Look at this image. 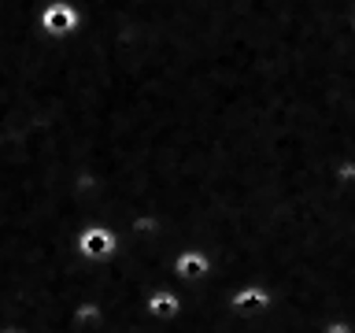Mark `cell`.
<instances>
[{
	"mask_svg": "<svg viewBox=\"0 0 355 333\" xmlns=\"http://www.w3.org/2000/svg\"><path fill=\"white\" fill-rule=\"evenodd\" d=\"M74 22H78V11L71 4H49L44 15H41V26L49 33H71Z\"/></svg>",
	"mask_w": 355,
	"mask_h": 333,
	"instance_id": "cell-2",
	"label": "cell"
},
{
	"mask_svg": "<svg viewBox=\"0 0 355 333\" xmlns=\"http://www.w3.org/2000/svg\"><path fill=\"white\" fill-rule=\"evenodd\" d=\"M174 271L182 278H189V282H196V278H204L211 271V259H207V255H200V252H185V255H178Z\"/></svg>",
	"mask_w": 355,
	"mask_h": 333,
	"instance_id": "cell-5",
	"label": "cell"
},
{
	"mask_svg": "<svg viewBox=\"0 0 355 333\" xmlns=\"http://www.w3.org/2000/svg\"><path fill=\"white\" fill-rule=\"evenodd\" d=\"M78 248H82V255H89V259H107L111 248H115V237H111L107 230L93 226V230H85L82 237H78Z\"/></svg>",
	"mask_w": 355,
	"mask_h": 333,
	"instance_id": "cell-1",
	"label": "cell"
},
{
	"mask_svg": "<svg viewBox=\"0 0 355 333\" xmlns=\"http://www.w3.org/2000/svg\"><path fill=\"white\" fill-rule=\"evenodd\" d=\"M270 307V293L266 289H241V293H233V311L237 315H259V311Z\"/></svg>",
	"mask_w": 355,
	"mask_h": 333,
	"instance_id": "cell-3",
	"label": "cell"
},
{
	"mask_svg": "<svg viewBox=\"0 0 355 333\" xmlns=\"http://www.w3.org/2000/svg\"><path fill=\"white\" fill-rule=\"evenodd\" d=\"M178 311H182V300H178V293H166V289H159V293L148 296V318H178Z\"/></svg>",
	"mask_w": 355,
	"mask_h": 333,
	"instance_id": "cell-4",
	"label": "cell"
},
{
	"mask_svg": "<svg viewBox=\"0 0 355 333\" xmlns=\"http://www.w3.org/2000/svg\"><path fill=\"white\" fill-rule=\"evenodd\" d=\"M0 333H30V330H22V326H0Z\"/></svg>",
	"mask_w": 355,
	"mask_h": 333,
	"instance_id": "cell-6",
	"label": "cell"
}]
</instances>
